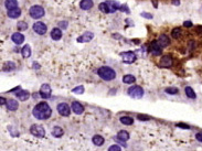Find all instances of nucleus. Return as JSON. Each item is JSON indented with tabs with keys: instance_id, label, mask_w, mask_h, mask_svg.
Listing matches in <instances>:
<instances>
[{
	"instance_id": "nucleus-12",
	"label": "nucleus",
	"mask_w": 202,
	"mask_h": 151,
	"mask_svg": "<svg viewBox=\"0 0 202 151\" xmlns=\"http://www.w3.org/2000/svg\"><path fill=\"white\" fill-rule=\"evenodd\" d=\"M161 51H163V47H160L158 41H154L152 45H150V52L154 55H161Z\"/></svg>"
},
{
	"instance_id": "nucleus-15",
	"label": "nucleus",
	"mask_w": 202,
	"mask_h": 151,
	"mask_svg": "<svg viewBox=\"0 0 202 151\" xmlns=\"http://www.w3.org/2000/svg\"><path fill=\"white\" fill-rule=\"evenodd\" d=\"M6 106H7V108L9 109V110H11V112H16V110L18 109V107H19V104H18V101H16V99L11 98V99H8V101H7V103H6Z\"/></svg>"
},
{
	"instance_id": "nucleus-36",
	"label": "nucleus",
	"mask_w": 202,
	"mask_h": 151,
	"mask_svg": "<svg viewBox=\"0 0 202 151\" xmlns=\"http://www.w3.org/2000/svg\"><path fill=\"white\" fill-rule=\"evenodd\" d=\"M138 119H139V120H143V121H144V120H146V121H147V120H149V119H150V117H149V116H147V115H138Z\"/></svg>"
},
{
	"instance_id": "nucleus-16",
	"label": "nucleus",
	"mask_w": 202,
	"mask_h": 151,
	"mask_svg": "<svg viewBox=\"0 0 202 151\" xmlns=\"http://www.w3.org/2000/svg\"><path fill=\"white\" fill-rule=\"evenodd\" d=\"M11 39H12V41H13L16 44H21L23 43V41H25V36L21 34L20 32H16L12 34Z\"/></svg>"
},
{
	"instance_id": "nucleus-44",
	"label": "nucleus",
	"mask_w": 202,
	"mask_h": 151,
	"mask_svg": "<svg viewBox=\"0 0 202 151\" xmlns=\"http://www.w3.org/2000/svg\"><path fill=\"white\" fill-rule=\"evenodd\" d=\"M197 32L202 34V27H198V28H197Z\"/></svg>"
},
{
	"instance_id": "nucleus-1",
	"label": "nucleus",
	"mask_w": 202,
	"mask_h": 151,
	"mask_svg": "<svg viewBox=\"0 0 202 151\" xmlns=\"http://www.w3.org/2000/svg\"><path fill=\"white\" fill-rule=\"evenodd\" d=\"M32 114L36 119H39V120H45V119L51 117V115H52V109H51V107L49 106L48 103L42 101V103H39V104H36V106H34Z\"/></svg>"
},
{
	"instance_id": "nucleus-31",
	"label": "nucleus",
	"mask_w": 202,
	"mask_h": 151,
	"mask_svg": "<svg viewBox=\"0 0 202 151\" xmlns=\"http://www.w3.org/2000/svg\"><path fill=\"white\" fill-rule=\"evenodd\" d=\"M181 36V29L180 28H175L172 30V32H171V36H172L173 39H179Z\"/></svg>"
},
{
	"instance_id": "nucleus-22",
	"label": "nucleus",
	"mask_w": 202,
	"mask_h": 151,
	"mask_svg": "<svg viewBox=\"0 0 202 151\" xmlns=\"http://www.w3.org/2000/svg\"><path fill=\"white\" fill-rule=\"evenodd\" d=\"M51 38L55 41H58L62 38V31L60 28H54V29L51 31Z\"/></svg>"
},
{
	"instance_id": "nucleus-39",
	"label": "nucleus",
	"mask_w": 202,
	"mask_h": 151,
	"mask_svg": "<svg viewBox=\"0 0 202 151\" xmlns=\"http://www.w3.org/2000/svg\"><path fill=\"white\" fill-rule=\"evenodd\" d=\"M59 27H60V28H62V29H65V28L68 27V22H66V21L59 22Z\"/></svg>"
},
{
	"instance_id": "nucleus-41",
	"label": "nucleus",
	"mask_w": 202,
	"mask_h": 151,
	"mask_svg": "<svg viewBox=\"0 0 202 151\" xmlns=\"http://www.w3.org/2000/svg\"><path fill=\"white\" fill-rule=\"evenodd\" d=\"M195 138H197V140L200 141V142H202V133L201 132H199L195 135Z\"/></svg>"
},
{
	"instance_id": "nucleus-17",
	"label": "nucleus",
	"mask_w": 202,
	"mask_h": 151,
	"mask_svg": "<svg viewBox=\"0 0 202 151\" xmlns=\"http://www.w3.org/2000/svg\"><path fill=\"white\" fill-rule=\"evenodd\" d=\"M158 41V43L160 44V47H168L169 45V43H170V40H169V38L166 36V34H161V36H159V39L157 40Z\"/></svg>"
},
{
	"instance_id": "nucleus-21",
	"label": "nucleus",
	"mask_w": 202,
	"mask_h": 151,
	"mask_svg": "<svg viewBox=\"0 0 202 151\" xmlns=\"http://www.w3.org/2000/svg\"><path fill=\"white\" fill-rule=\"evenodd\" d=\"M16 70V64L13 62H4V65H2V71L4 72H11V71H13Z\"/></svg>"
},
{
	"instance_id": "nucleus-34",
	"label": "nucleus",
	"mask_w": 202,
	"mask_h": 151,
	"mask_svg": "<svg viewBox=\"0 0 202 151\" xmlns=\"http://www.w3.org/2000/svg\"><path fill=\"white\" fill-rule=\"evenodd\" d=\"M72 92L74 94H83L84 93V87L83 86H77L75 88H73Z\"/></svg>"
},
{
	"instance_id": "nucleus-46",
	"label": "nucleus",
	"mask_w": 202,
	"mask_h": 151,
	"mask_svg": "<svg viewBox=\"0 0 202 151\" xmlns=\"http://www.w3.org/2000/svg\"><path fill=\"white\" fill-rule=\"evenodd\" d=\"M33 65H34V67H36V68H38V63H34Z\"/></svg>"
},
{
	"instance_id": "nucleus-29",
	"label": "nucleus",
	"mask_w": 202,
	"mask_h": 151,
	"mask_svg": "<svg viewBox=\"0 0 202 151\" xmlns=\"http://www.w3.org/2000/svg\"><path fill=\"white\" fill-rule=\"evenodd\" d=\"M135 81H136V77L134 75H125L123 77V83L125 84H133L135 83Z\"/></svg>"
},
{
	"instance_id": "nucleus-7",
	"label": "nucleus",
	"mask_w": 202,
	"mask_h": 151,
	"mask_svg": "<svg viewBox=\"0 0 202 151\" xmlns=\"http://www.w3.org/2000/svg\"><path fill=\"white\" fill-rule=\"evenodd\" d=\"M58 112L61 116H64V117H68L71 114V108L68 104L65 103H61V104L58 105Z\"/></svg>"
},
{
	"instance_id": "nucleus-25",
	"label": "nucleus",
	"mask_w": 202,
	"mask_h": 151,
	"mask_svg": "<svg viewBox=\"0 0 202 151\" xmlns=\"http://www.w3.org/2000/svg\"><path fill=\"white\" fill-rule=\"evenodd\" d=\"M63 133H64V131H63V129H62L61 127L59 126H55L53 129H52V136H54L55 138H60V137L63 136Z\"/></svg>"
},
{
	"instance_id": "nucleus-9",
	"label": "nucleus",
	"mask_w": 202,
	"mask_h": 151,
	"mask_svg": "<svg viewBox=\"0 0 202 151\" xmlns=\"http://www.w3.org/2000/svg\"><path fill=\"white\" fill-rule=\"evenodd\" d=\"M51 94H52V90H51L50 85L48 84H43L41 86V90H40V96L44 99H48V98L51 97Z\"/></svg>"
},
{
	"instance_id": "nucleus-18",
	"label": "nucleus",
	"mask_w": 202,
	"mask_h": 151,
	"mask_svg": "<svg viewBox=\"0 0 202 151\" xmlns=\"http://www.w3.org/2000/svg\"><path fill=\"white\" fill-rule=\"evenodd\" d=\"M93 6V0H82L81 4H79V8L83 9V10H90Z\"/></svg>"
},
{
	"instance_id": "nucleus-32",
	"label": "nucleus",
	"mask_w": 202,
	"mask_h": 151,
	"mask_svg": "<svg viewBox=\"0 0 202 151\" xmlns=\"http://www.w3.org/2000/svg\"><path fill=\"white\" fill-rule=\"evenodd\" d=\"M178 88L177 87H168V88H166V93L167 94H170V95H176V94H178Z\"/></svg>"
},
{
	"instance_id": "nucleus-23",
	"label": "nucleus",
	"mask_w": 202,
	"mask_h": 151,
	"mask_svg": "<svg viewBox=\"0 0 202 151\" xmlns=\"http://www.w3.org/2000/svg\"><path fill=\"white\" fill-rule=\"evenodd\" d=\"M4 7L7 8L8 10H12L18 8V1L17 0H6L4 1Z\"/></svg>"
},
{
	"instance_id": "nucleus-14",
	"label": "nucleus",
	"mask_w": 202,
	"mask_h": 151,
	"mask_svg": "<svg viewBox=\"0 0 202 151\" xmlns=\"http://www.w3.org/2000/svg\"><path fill=\"white\" fill-rule=\"evenodd\" d=\"M71 108H72V110L75 113L76 115H81V114H83L84 112L83 105L81 104V103H79V101H73Z\"/></svg>"
},
{
	"instance_id": "nucleus-28",
	"label": "nucleus",
	"mask_w": 202,
	"mask_h": 151,
	"mask_svg": "<svg viewBox=\"0 0 202 151\" xmlns=\"http://www.w3.org/2000/svg\"><path fill=\"white\" fill-rule=\"evenodd\" d=\"M184 92H186V95H187L189 98H191V99H195V97H197V95H195V90H192L191 87L187 86L186 88H184Z\"/></svg>"
},
{
	"instance_id": "nucleus-40",
	"label": "nucleus",
	"mask_w": 202,
	"mask_h": 151,
	"mask_svg": "<svg viewBox=\"0 0 202 151\" xmlns=\"http://www.w3.org/2000/svg\"><path fill=\"white\" fill-rule=\"evenodd\" d=\"M183 25H184V27H186V28H191V27H192V25H193V24H192V22H191V21H189V20H188V21H184V22H183Z\"/></svg>"
},
{
	"instance_id": "nucleus-19",
	"label": "nucleus",
	"mask_w": 202,
	"mask_h": 151,
	"mask_svg": "<svg viewBox=\"0 0 202 151\" xmlns=\"http://www.w3.org/2000/svg\"><path fill=\"white\" fill-rule=\"evenodd\" d=\"M7 15L9 18L11 19H17L19 18L20 16H21V10L18 9V8H16V9H12V10H8Z\"/></svg>"
},
{
	"instance_id": "nucleus-42",
	"label": "nucleus",
	"mask_w": 202,
	"mask_h": 151,
	"mask_svg": "<svg viewBox=\"0 0 202 151\" xmlns=\"http://www.w3.org/2000/svg\"><path fill=\"white\" fill-rule=\"evenodd\" d=\"M141 17H145V18H147V19H152V15H149V13H146V12H143V13H141Z\"/></svg>"
},
{
	"instance_id": "nucleus-6",
	"label": "nucleus",
	"mask_w": 202,
	"mask_h": 151,
	"mask_svg": "<svg viewBox=\"0 0 202 151\" xmlns=\"http://www.w3.org/2000/svg\"><path fill=\"white\" fill-rule=\"evenodd\" d=\"M30 132L31 135L36 138H43L45 136V130L42 126H40V125H32L31 128H30Z\"/></svg>"
},
{
	"instance_id": "nucleus-43",
	"label": "nucleus",
	"mask_w": 202,
	"mask_h": 151,
	"mask_svg": "<svg viewBox=\"0 0 202 151\" xmlns=\"http://www.w3.org/2000/svg\"><path fill=\"white\" fill-rule=\"evenodd\" d=\"M0 101H0V104H1V106H2V105H4V104H6V103H7V101H6V99H4V97L0 98Z\"/></svg>"
},
{
	"instance_id": "nucleus-37",
	"label": "nucleus",
	"mask_w": 202,
	"mask_h": 151,
	"mask_svg": "<svg viewBox=\"0 0 202 151\" xmlns=\"http://www.w3.org/2000/svg\"><path fill=\"white\" fill-rule=\"evenodd\" d=\"M119 10L123 11V12H126V13H129V9H128V7H127L126 4H123V6H120Z\"/></svg>"
},
{
	"instance_id": "nucleus-3",
	"label": "nucleus",
	"mask_w": 202,
	"mask_h": 151,
	"mask_svg": "<svg viewBox=\"0 0 202 151\" xmlns=\"http://www.w3.org/2000/svg\"><path fill=\"white\" fill-rule=\"evenodd\" d=\"M97 74L104 81H113L116 77V73L113 68L108 66H102L97 70Z\"/></svg>"
},
{
	"instance_id": "nucleus-2",
	"label": "nucleus",
	"mask_w": 202,
	"mask_h": 151,
	"mask_svg": "<svg viewBox=\"0 0 202 151\" xmlns=\"http://www.w3.org/2000/svg\"><path fill=\"white\" fill-rule=\"evenodd\" d=\"M100 10L104 13H114L116 10H118L120 8V4L115 1V0H109V1H105V2H102L100 6Z\"/></svg>"
},
{
	"instance_id": "nucleus-11",
	"label": "nucleus",
	"mask_w": 202,
	"mask_h": 151,
	"mask_svg": "<svg viewBox=\"0 0 202 151\" xmlns=\"http://www.w3.org/2000/svg\"><path fill=\"white\" fill-rule=\"evenodd\" d=\"M94 38V34L90 31H86V32H84L82 36H79L77 38V42L79 43H85V42H90L91 40Z\"/></svg>"
},
{
	"instance_id": "nucleus-24",
	"label": "nucleus",
	"mask_w": 202,
	"mask_h": 151,
	"mask_svg": "<svg viewBox=\"0 0 202 151\" xmlns=\"http://www.w3.org/2000/svg\"><path fill=\"white\" fill-rule=\"evenodd\" d=\"M93 144H95V146H97V147H100V146H103V144H104V138L102 136H100V135H95V136L93 137Z\"/></svg>"
},
{
	"instance_id": "nucleus-38",
	"label": "nucleus",
	"mask_w": 202,
	"mask_h": 151,
	"mask_svg": "<svg viewBox=\"0 0 202 151\" xmlns=\"http://www.w3.org/2000/svg\"><path fill=\"white\" fill-rule=\"evenodd\" d=\"M177 127H179V128H182V129H190V126H189V125H186V124H182V122L178 124Z\"/></svg>"
},
{
	"instance_id": "nucleus-45",
	"label": "nucleus",
	"mask_w": 202,
	"mask_h": 151,
	"mask_svg": "<svg viewBox=\"0 0 202 151\" xmlns=\"http://www.w3.org/2000/svg\"><path fill=\"white\" fill-rule=\"evenodd\" d=\"M173 2H175V4H176V6H178V4H180V1H179V0H175Z\"/></svg>"
},
{
	"instance_id": "nucleus-30",
	"label": "nucleus",
	"mask_w": 202,
	"mask_h": 151,
	"mask_svg": "<svg viewBox=\"0 0 202 151\" xmlns=\"http://www.w3.org/2000/svg\"><path fill=\"white\" fill-rule=\"evenodd\" d=\"M117 136H118V138L120 140H123V141H127L129 139V133L127 132V131H125V130H120Z\"/></svg>"
},
{
	"instance_id": "nucleus-5",
	"label": "nucleus",
	"mask_w": 202,
	"mask_h": 151,
	"mask_svg": "<svg viewBox=\"0 0 202 151\" xmlns=\"http://www.w3.org/2000/svg\"><path fill=\"white\" fill-rule=\"evenodd\" d=\"M29 13L31 16V18L40 19L44 16V9L41 6H33V7L30 8Z\"/></svg>"
},
{
	"instance_id": "nucleus-10",
	"label": "nucleus",
	"mask_w": 202,
	"mask_h": 151,
	"mask_svg": "<svg viewBox=\"0 0 202 151\" xmlns=\"http://www.w3.org/2000/svg\"><path fill=\"white\" fill-rule=\"evenodd\" d=\"M33 30H34V32L36 34H40V36H42L44 33L47 32V25L44 24L43 22H36L34 24H33Z\"/></svg>"
},
{
	"instance_id": "nucleus-8",
	"label": "nucleus",
	"mask_w": 202,
	"mask_h": 151,
	"mask_svg": "<svg viewBox=\"0 0 202 151\" xmlns=\"http://www.w3.org/2000/svg\"><path fill=\"white\" fill-rule=\"evenodd\" d=\"M120 56L123 58V61L125 63H134V62L136 61V54L134 53V52H124V53H120Z\"/></svg>"
},
{
	"instance_id": "nucleus-35",
	"label": "nucleus",
	"mask_w": 202,
	"mask_h": 151,
	"mask_svg": "<svg viewBox=\"0 0 202 151\" xmlns=\"http://www.w3.org/2000/svg\"><path fill=\"white\" fill-rule=\"evenodd\" d=\"M109 151H119L120 150V147H119L118 144H114V146H112V147L108 148Z\"/></svg>"
},
{
	"instance_id": "nucleus-27",
	"label": "nucleus",
	"mask_w": 202,
	"mask_h": 151,
	"mask_svg": "<svg viewBox=\"0 0 202 151\" xmlns=\"http://www.w3.org/2000/svg\"><path fill=\"white\" fill-rule=\"evenodd\" d=\"M120 122L124 124V125H127V126H129V125H133L134 122V119L129 116H124V117H120Z\"/></svg>"
},
{
	"instance_id": "nucleus-33",
	"label": "nucleus",
	"mask_w": 202,
	"mask_h": 151,
	"mask_svg": "<svg viewBox=\"0 0 202 151\" xmlns=\"http://www.w3.org/2000/svg\"><path fill=\"white\" fill-rule=\"evenodd\" d=\"M17 25H18V29L21 30V31H25V30L28 29V24L25 21H19Z\"/></svg>"
},
{
	"instance_id": "nucleus-20",
	"label": "nucleus",
	"mask_w": 202,
	"mask_h": 151,
	"mask_svg": "<svg viewBox=\"0 0 202 151\" xmlns=\"http://www.w3.org/2000/svg\"><path fill=\"white\" fill-rule=\"evenodd\" d=\"M16 96L20 99L21 101H28L30 97V94L27 92V90H19L18 93L16 94Z\"/></svg>"
},
{
	"instance_id": "nucleus-13",
	"label": "nucleus",
	"mask_w": 202,
	"mask_h": 151,
	"mask_svg": "<svg viewBox=\"0 0 202 151\" xmlns=\"http://www.w3.org/2000/svg\"><path fill=\"white\" fill-rule=\"evenodd\" d=\"M172 64H173V60L170 55H165V56H163L161 60H160V65H161L163 67H171Z\"/></svg>"
},
{
	"instance_id": "nucleus-26",
	"label": "nucleus",
	"mask_w": 202,
	"mask_h": 151,
	"mask_svg": "<svg viewBox=\"0 0 202 151\" xmlns=\"http://www.w3.org/2000/svg\"><path fill=\"white\" fill-rule=\"evenodd\" d=\"M21 54L25 58H28L31 55V47H30L29 44H27V45L23 47V49L21 50Z\"/></svg>"
},
{
	"instance_id": "nucleus-4",
	"label": "nucleus",
	"mask_w": 202,
	"mask_h": 151,
	"mask_svg": "<svg viewBox=\"0 0 202 151\" xmlns=\"http://www.w3.org/2000/svg\"><path fill=\"white\" fill-rule=\"evenodd\" d=\"M128 95H129L131 98L139 99V98H141L144 96V90H143L140 86L135 85V86H131L129 90H128Z\"/></svg>"
}]
</instances>
